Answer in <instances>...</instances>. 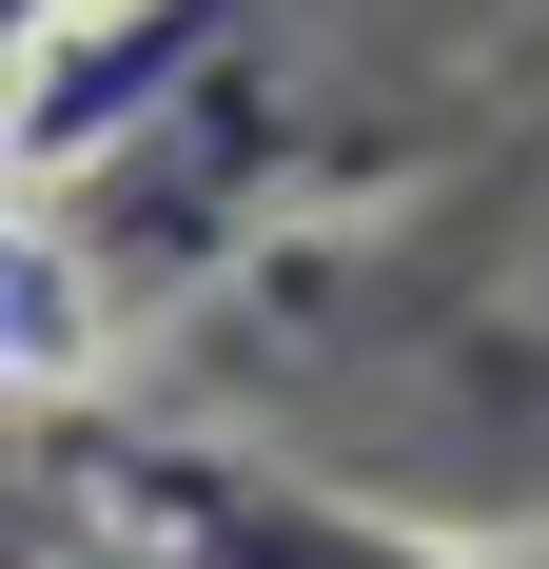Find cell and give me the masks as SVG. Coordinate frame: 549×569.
<instances>
[{
	"instance_id": "1",
	"label": "cell",
	"mask_w": 549,
	"mask_h": 569,
	"mask_svg": "<svg viewBox=\"0 0 549 569\" xmlns=\"http://www.w3.org/2000/svg\"><path fill=\"white\" fill-rule=\"evenodd\" d=\"M20 373H59V276H40V236L0 217V393Z\"/></svg>"
}]
</instances>
